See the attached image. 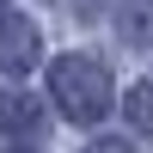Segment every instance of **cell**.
Returning a JSON list of instances; mask_svg holds the SVG:
<instances>
[{
    "instance_id": "6da1fadb",
    "label": "cell",
    "mask_w": 153,
    "mask_h": 153,
    "mask_svg": "<svg viewBox=\"0 0 153 153\" xmlns=\"http://www.w3.org/2000/svg\"><path fill=\"white\" fill-rule=\"evenodd\" d=\"M49 92H55L68 123H104V110H110V68L98 55H61L49 68Z\"/></svg>"
},
{
    "instance_id": "7a4b0ae2",
    "label": "cell",
    "mask_w": 153,
    "mask_h": 153,
    "mask_svg": "<svg viewBox=\"0 0 153 153\" xmlns=\"http://www.w3.org/2000/svg\"><path fill=\"white\" fill-rule=\"evenodd\" d=\"M37 55H43L37 25H31V19H19V12H6V19H0V80L31 74V68H37Z\"/></svg>"
},
{
    "instance_id": "3957f363",
    "label": "cell",
    "mask_w": 153,
    "mask_h": 153,
    "mask_svg": "<svg viewBox=\"0 0 153 153\" xmlns=\"http://www.w3.org/2000/svg\"><path fill=\"white\" fill-rule=\"evenodd\" d=\"M49 123L31 92H0V141H37Z\"/></svg>"
},
{
    "instance_id": "277c9868",
    "label": "cell",
    "mask_w": 153,
    "mask_h": 153,
    "mask_svg": "<svg viewBox=\"0 0 153 153\" xmlns=\"http://www.w3.org/2000/svg\"><path fill=\"white\" fill-rule=\"evenodd\" d=\"M117 31L129 49H141V55H153V0H123L117 12Z\"/></svg>"
},
{
    "instance_id": "5b68a950",
    "label": "cell",
    "mask_w": 153,
    "mask_h": 153,
    "mask_svg": "<svg viewBox=\"0 0 153 153\" xmlns=\"http://www.w3.org/2000/svg\"><path fill=\"white\" fill-rule=\"evenodd\" d=\"M123 110H129V123H135V129H141L147 141H153V86H135Z\"/></svg>"
},
{
    "instance_id": "8992f818",
    "label": "cell",
    "mask_w": 153,
    "mask_h": 153,
    "mask_svg": "<svg viewBox=\"0 0 153 153\" xmlns=\"http://www.w3.org/2000/svg\"><path fill=\"white\" fill-rule=\"evenodd\" d=\"M92 153H135V147H129V141H98Z\"/></svg>"
},
{
    "instance_id": "52a82bcc",
    "label": "cell",
    "mask_w": 153,
    "mask_h": 153,
    "mask_svg": "<svg viewBox=\"0 0 153 153\" xmlns=\"http://www.w3.org/2000/svg\"><path fill=\"white\" fill-rule=\"evenodd\" d=\"M98 6H104V0H80V12H98Z\"/></svg>"
},
{
    "instance_id": "ba28073f",
    "label": "cell",
    "mask_w": 153,
    "mask_h": 153,
    "mask_svg": "<svg viewBox=\"0 0 153 153\" xmlns=\"http://www.w3.org/2000/svg\"><path fill=\"white\" fill-rule=\"evenodd\" d=\"M12 153H31V147H12Z\"/></svg>"
},
{
    "instance_id": "9c48e42d",
    "label": "cell",
    "mask_w": 153,
    "mask_h": 153,
    "mask_svg": "<svg viewBox=\"0 0 153 153\" xmlns=\"http://www.w3.org/2000/svg\"><path fill=\"white\" fill-rule=\"evenodd\" d=\"M0 6H6V0H0Z\"/></svg>"
}]
</instances>
